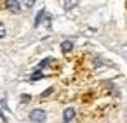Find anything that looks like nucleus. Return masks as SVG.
<instances>
[{"instance_id": "obj_1", "label": "nucleus", "mask_w": 127, "mask_h": 123, "mask_svg": "<svg viewBox=\"0 0 127 123\" xmlns=\"http://www.w3.org/2000/svg\"><path fill=\"white\" fill-rule=\"evenodd\" d=\"M45 118H47V114H45L44 109H33V111L30 113V120H32L33 123H44Z\"/></svg>"}, {"instance_id": "obj_2", "label": "nucleus", "mask_w": 127, "mask_h": 123, "mask_svg": "<svg viewBox=\"0 0 127 123\" xmlns=\"http://www.w3.org/2000/svg\"><path fill=\"white\" fill-rule=\"evenodd\" d=\"M5 7H7V11H11V12H14V14H18V12L21 11V5H19L18 0H7V2H5Z\"/></svg>"}, {"instance_id": "obj_3", "label": "nucleus", "mask_w": 127, "mask_h": 123, "mask_svg": "<svg viewBox=\"0 0 127 123\" xmlns=\"http://www.w3.org/2000/svg\"><path fill=\"white\" fill-rule=\"evenodd\" d=\"M73 118H75V109H73V107H66V109L63 111V121H64V123H70Z\"/></svg>"}, {"instance_id": "obj_4", "label": "nucleus", "mask_w": 127, "mask_h": 123, "mask_svg": "<svg viewBox=\"0 0 127 123\" xmlns=\"http://www.w3.org/2000/svg\"><path fill=\"white\" fill-rule=\"evenodd\" d=\"M78 2H80V0H64V5H63V7H64L66 11H71L75 5H78Z\"/></svg>"}, {"instance_id": "obj_5", "label": "nucleus", "mask_w": 127, "mask_h": 123, "mask_svg": "<svg viewBox=\"0 0 127 123\" xmlns=\"http://www.w3.org/2000/svg\"><path fill=\"white\" fill-rule=\"evenodd\" d=\"M71 49H73V42H71V40H64V42L61 43V50H63V52H70Z\"/></svg>"}, {"instance_id": "obj_6", "label": "nucleus", "mask_w": 127, "mask_h": 123, "mask_svg": "<svg viewBox=\"0 0 127 123\" xmlns=\"http://www.w3.org/2000/svg\"><path fill=\"white\" fill-rule=\"evenodd\" d=\"M42 78H44V75H42L40 69H37V71L32 75V82H37V80H42Z\"/></svg>"}, {"instance_id": "obj_7", "label": "nucleus", "mask_w": 127, "mask_h": 123, "mask_svg": "<svg viewBox=\"0 0 127 123\" xmlns=\"http://www.w3.org/2000/svg\"><path fill=\"white\" fill-rule=\"evenodd\" d=\"M44 14H45V11H44V9H40V12L37 14V19H35V26H38V24L42 23V18H44Z\"/></svg>"}, {"instance_id": "obj_8", "label": "nucleus", "mask_w": 127, "mask_h": 123, "mask_svg": "<svg viewBox=\"0 0 127 123\" xmlns=\"http://www.w3.org/2000/svg\"><path fill=\"white\" fill-rule=\"evenodd\" d=\"M5 33H7V30H5V24L0 21V38H4L5 37Z\"/></svg>"}, {"instance_id": "obj_9", "label": "nucleus", "mask_w": 127, "mask_h": 123, "mask_svg": "<svg viewBox=\"0 0 127 123\" xmlns=\"http://www.w3.org/2000/svg\"><path fill=\"white\" fill-rule=\"evenodd\" d=\"M49 61H51V59H49V57H47V59H44V61H42V62H40V66H38V68H40V69H42V68H44V66H47V64H49Z\"/></svg>"}, {"instance_id": "obj_10", "label": "nucleus", "mask_w": 127, "mask_h": 123, "mask_svg": "<svg viewBox=\"0 0 127 123\" xmlns=\"http://www.w3.org/2000/svg\"><path fill=\"white\" fill-rule=\"evenodd\" d=\"M52 90H54V88H47V90L42 94V97H47V95H51V94H52Z\"/></svg>"}, {"instance_id": "obj_11", "label": "nucleus", "mask_w": 127, "mask_h": 123, "mask_svg": "<svg viewBox=\"0 0 127 123\" xmlns=\"http://www.w3.org/2000/svg\"><path fill=\"white\" fill-rule=\"evenodd\" d=\"M25 2H26V7H32L33 5V0H25Z\"/></svg>"}]
</instances>
